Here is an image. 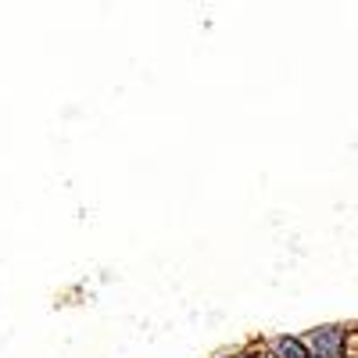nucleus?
<instances>
[{
	"label": "nucleus",
	"instance_id": "f257e3e1",
	"mask_svg": "<svg viewBox=\"0 0 358 358\" xmlns=\"http://www.w3.org/2000/svg\"><path fill=\"white\" fill-rule=\"evenodd\" d=\"M305 348L315 358H341L344 355V330H337V326H319V330L308 334Z\"/></svg>",
	"mask_w": 358,
	"mask_h": 358
},
{
	"label": "nucleus",
	"instance_id": "f03ea898",
	"mask_svg": "<svg viewBox=\"0 0 358 358\" xmlns=\"http://www.w3.org/2000/svg\"><path fill=\"white\" fill-rule=\"evenodd\" d=\"M251 358H276V355H251Z\"/></svg>",
	"mask_w": 358,
	"mask_h": 358
}]
</instances>
